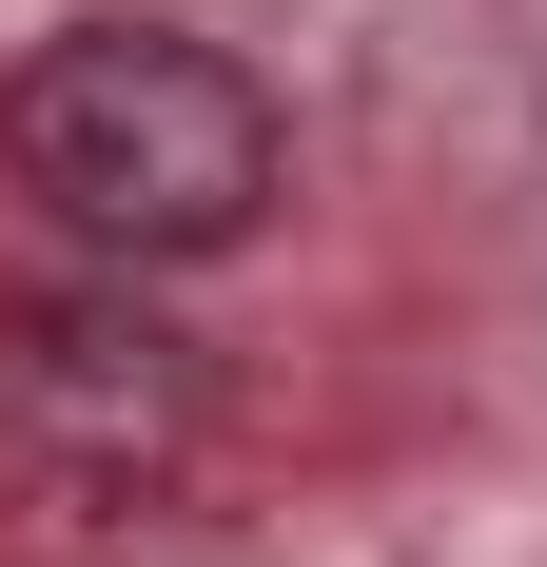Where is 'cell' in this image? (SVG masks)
Here are the masks:
<instances>
[{
	"label": "cell",
	"mask_w": 547,
	"mask_h": 567,
	"mask_svg": "<svg viewBox=\"0 0 547 567\" xmlns=\"http://www.w3.org/2000/svg\"><path fill=\"white\" fill-rule=\"evenodd\" d=\"M0 176L99 275H196V255H235L293 196V137H274V99L216 40H176V20H59L0 79Z\"/></svg>",
	"instance_id": "1"
},
{
	"label": "cell",
	"mask_w": 547,
	"mask_h": 567,
	"mask_svg": "<svg viewBox=\"0 0 547 567\" xmlns=\"http://www.w3.org/2000/svg\"><path fill=\"white\" fill-rule=\"evenodd\" d=\"M196 451H216V352L176 333L137 275L0 293V489L20 509L117 528V509H157Z\"/></svg>",
	"instance_id": "2"
}]
</instances>
